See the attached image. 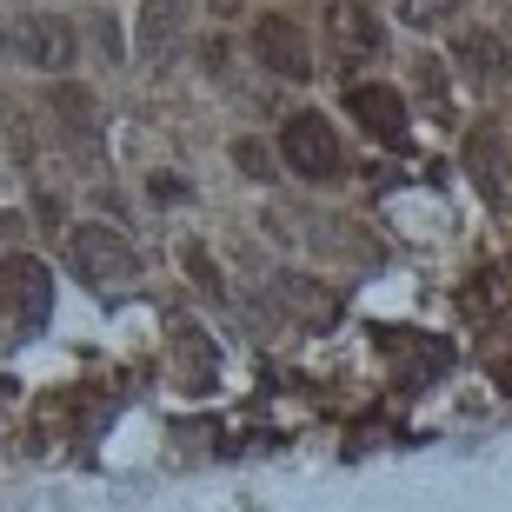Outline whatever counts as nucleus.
Returning <instances> with one entry per match:
<instances>
[{
  "instance_id": "9d476101",
  "label": "nucleus",
  "mask_w": 512,
  "mask_h": 512,
  "mask_svg": "<svg viewBox=\"0 0 512 512\" xmlns=\"http://www.w3.org/2000/svg\"><path fill=\"white\" fill-rule=\"evenodd\" d=\"M466 167H473V180L486 187V200H493V207H512V167L499 160V133H493V127H479V133H473V147H466Z\"/></svg>"
},
{
  "instance_id": "f8f14e48",
  "label": "nucleus",
  "mask_w": 512,
  "mask_h": 512,
  "mask_svg": "<svg viewBox=\"0 0 512 512\" xmlns=\"http://www.w3.org/2000/svg\"><path fill=\"white\" fill-rule=\"evenodd\" d=\"M180 353H187V386H207L213 380V346H207V333L200 326H180Z\"/></svg>"
},
{
  "instance_id": "a211bd4d",
  "label": "nucleus",
  "mask_w": 512,
  "mask_h": 512,
  "mask_svg": "<svg viewBox=\"0 0 512 512\" xmlns=\"http://www.w3.org/2000/svg\"><path fill=\"white\" fill-rule=\"evenodd\" d=\"M0 233H7V213H0Z\"/></svg>"
},
{
  "instance_id": "7ed1b4c3",
  "label": "nucleus",
  "mask_w": 512,
  "mask_h": 512,
  "mask_svg": "<svg viewBox=\"0 0 512 512\" xmlns=\"http://www.w3.org/2000/svg\"><path fill=\"white\" fill-rule=\"evenodd\" d=\"M14 47L27 67H40V74H67L80 54V40H74V20H60V14H27L14 27Z\"/></svg>"
},
{
  "instance_id": "f03ea898",
  "label": "nucleus",
  "mask_w": 512,
  "mask_h": 512,
  "mask_svg": "<svg viewBox=\"0 0 512 512\" xmlns=\"http://www.w3.org/2000/svg\"><path fill=\"white\" fill-rule=\"evenodd\" d=\"M280 160L300 180H333V173L346 167V153H340V133H333V120L313 114V107H300V114H286L280 127Z\"/></svg>"
},
{
  "instance_id": "0eeeda50",
  "label": "nucleus",
  "mask_w": 512,
  "mask_h": 512,
  "mask_svg": "<svg viewBox=\"0 0 512 512\" xmlns=\"http://www.w3.org/2000/svg\"><path fill=\"white\" fill-rule=\"evenodd\" d=\"M346 107H353V120H360L373 140H406V100H399V87L360 80V87L346 94Z\"/></svg>"
},
{
  "instance_id": "423d86ee",
  "label": "nucleus",
  "mask_w": 512,
  "mask_h": 512,
  "mask_svg": "<svg viewBox=\"0 0 512 512\" xmlns=\"http://www.w3.org/2000/svg\"><path fill=\"white\" fill-rule=\"evenodd\" d=\"M453 60L466 67L473 87H506L512 80V54H506V40H499L493 27H466V34L453 40Z\"/></svg>"
},
{
  "instance_id": "2eb2a0df",
  "label": "nucleus",
  "mask_w": 512,
  "mask_h": 512,
  "mask_svg": "<svg viewBox=\"0 0 512 512\" xmlns=\"http://www.w3.org/2000/svg\"><path fill=\"white\" fill-rule=\"evenodd\" d=\"M233 167L253 173V180H273V160H266V140H233Z\"/></svg>"
},
{
  "instance_id": "20e7f679",
  "label": "nucleus",
  "mask_w": 512,
  "mask_h": 512,
  "mask_svg": "<svg viewBox=\"0 0 512 512\" xmlns=\"http://www.w3.org/2000/svg\"><path fill=\"white\" fill-rule=\"evenodd\" d=\"M253 54H260L266 74H280V80H306L313 74V47H306V34L286 14H260L253 20Z\"/></svg>"
},
{
  "instance_id": "9b49d317",
  "label": "nucleus",
  "mask_w": 512,
  "mask_h": 512,
  "mask_svg": "<svg viewBox=\"0 0 512 512\" xmlns=\"http://www.w3.org/2000/svg\"><path fill=\"white\" fill-rule=\"evenodd\" d=\"M273 300H286V313H293V320H306V326H333V313H340V306H333V293H326V286H313V280H300V273H280V280H273Z\"/></svg>"
},
{
  "instance_id": "dca6fc26",
  "label": "nucleus",
  "mask_w": 512,
  "mask_h": 512,
  "mask_svg": "<svg viewBox=\"0 0 512 512\" xmlns=\"http://www.w3.org/2000/svg\"><path fill=\"white\" fill-rule=\"evenodd\" d=\"M147 193L153 200H160V207H180V200H187V180H180V173H147Z\"/></svg>"
},
{
  "instance_id": "6e6552de",
  "label": "nucleus",
  "mask_w": 512,
  "mask_h": 512,
  "mask_svg": "<svg viewBox=\"0 0 512 512\" xmlns=\"http://www.w3.org/2000/svg\"><path fill=\"white\" fill-rule=\"evenodd\" d=\"M326 34L340 40V54H373L380 47V20L366 0H326Z\"/></svg>"
},
{
  "instance_id": "ddd939ff",
  "label": "nucleus",
  "mask_w": 512,
  "mask_h": 512,
  "mask_svg": "<svg viewBox=\"0 0 512 512\" xmlns=\"http://www.w3.org/2000/svg\"><path fill=\"white\" fill-rule=\"evenodd\" d=\"M54 114L67 120V127H80V133H87V127H94V100L80 94V87H54Z\"/></svg>"
},
{
  "instance_id": "f3484780",
  "label": "nucleus",
  "mask_w": 512,
  "mask_h": 512,
  "mask_svg": "<svg viewBox=\"0 0 512 512\" xmlns=\"http://www.w3.org/2000/svg\"><path fill=\"white\" fill-rule=\"evenodd\" d=\"M459 0H406V20L413 27H439V20H453Z\"/></svg>"
},
{
  "instance_id": "39448f33",
  "label": "nucleus",
  "mask_w": 512,
  "mask_h": 512,
  "mask_svg": "<svg viewBox=\"0 0 512 512\" xmlns=\"http://www.w3.org/2000/svg\"><path fill=\"white\" fill-rule=\"evenodd\" d=\"M0 293H7V306H14L27 326H40L47 306H54V273H47L34 253H7V260H0Z\"/></svg>"
},
{
  "instance_id": "f257e3e1",
  "label": "nucleus",
  "mask_w": 512,
  "mask_h": 512,
  "mask_svg": "<svg viewBox=\"0 0 512 512\" xmlns=\"http://www.w3.org/2000/svg\"><path fill=\"white\" fill-rule=\"evenodd\" d=\"M67 253H74V273L94 286H127L133 273H140V253H133V240L120 227H107V220H87V227L67 233Z\"/></svg>"
},
{
  "instance_id": "4468645a",
  "label": "nucleus",
  "mask_w": 512,
  "mask_h": 512,
  "mask_svg": "<svg viewBox=\"0 0 512 512\" xmlns=\"http://www.w3.org/2000/svg\"><path fill=\"white\" fill-rule=\"evenodd\" d=\"M180 266H187L193 280L207 286L213 300H220V293H227V280H220V266H213V260H207V247H180Z\"/></svg>"
},
{
  "instance_id": "1a4fd4ad",
  "label": "nucleus",
  "mask_w": 512,
  "mask_h": 512,
  "mask_svg": "<svg viewBox=\"0 0 512 512\" xmlns=\"http://www.w3.org/2000/svg\"><path fill=\"white\" fill-rule=\"evenodd\" d=\"M187 20H193L187 0H147V7H140V47H147L153 60L173 54V47L187 40Z\"/></svg>"
}]
</instances>
